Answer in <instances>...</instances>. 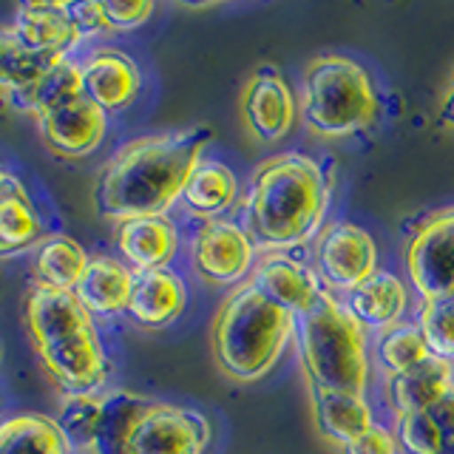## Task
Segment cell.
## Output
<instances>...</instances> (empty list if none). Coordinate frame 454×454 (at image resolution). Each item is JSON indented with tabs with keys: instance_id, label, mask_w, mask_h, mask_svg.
Masks as SVG:
<instances>
[{
	"instance_id": "6da1fadb",
	"label": "cell",
	"mask_w": 454,
	"mask_h": 454,
	"mask_svg": "<svg viewBox=\"0 0 454 454\" xmlns=\"http://www.w3.org/2000/svg\"><path fill=\"white\" fill-rule=\"evenodd\" d=\"M207 142L210 128H188L128 142L97 179V210L120 224L142 216H168L188 188L196 165L202 162Z\"/></svg>"
},
{
	"instance_id": "7a4b0ae2",
	"label": "cell",
	"mask_w": 454,
	"mask_h": 454,
	"mask_svg": "<svg viewBox=\"0 0 454 454\" xmlns=\"http://www.w3.org/2000/svg\"><path fill=\"white\" fill-rule=\"evenodd\" d=\"M330 207V176L304 153L270 156L250 179L245 196V231L255 247H301L321 231Z\"/></svg>"
},
{
	"instance_id": "3957f363",
	"label": "cell",
	"mask_w": 454,
	"mask_h": 454,
	"mask_svg": "<svg viewBox=\"0 0 454 454\" xmlns=\"http://www.w3.org/2000/svg\"><path fill=\"white\" fill-rule=\"evenodd\" d=\"M26 326L46 375L68 397L94 395L106 383L103 340L74 293L37 287L26 301Z\"/></svg>"
},
{
	"instance_id": "277c9868",
	"label": "cell",
	"mask_w": 454,
	"mask_h": 454,
	"mask_svg": "<svg viewBox=\"0 0 454 454\" xmlns=\"http://www.w3.org/2000/svg\"><path fill=\"white\" fill-rule=\"evenodd\" d=\"M298 355L309 389L364 395L369 387V340L358 318L330 290L295 318Z\"/></svg>"
},
{
	"instance_id": "5b68a950",
	"label": "cell",
	"mask_w": 454,
	"mask_h": 454,
	"mask_svg": "<svg viewBox=\"0 0 454 454\" xmlns=\"http://www.w3.org/2000/svg\"><path fill=\"white\" fill-rule=\"evenodd\" d=\"M295 333V316L241 284L224 298L213 321V355L233 380H259L273 369Z\"/></svg>"
},
{
	"instance_id": "8992f818",
	"label": "cell",
	"mask_w": 454,
	"mask_h": 454,
	"mask_svg": "<svg viewBox=\"0 0 454 454\" xmlns=\"http://www.w3.org/2000/svg\"><path fill=\"white\" fill-rule=\"evenodd\" d=\"M378 114L375 85L366 68L344 54H324L307 63L301 77V117L324 137L358 134Z\"/></svg>"
},
{
	"instance_id": "52a82bcc",
	"label": "cell",
	"mask_w": 454,
	"mask_h": 454,
	"mask_svg": "<svg viewBox=\"0 0 454 454\" xmlns=\"http://www.w3.org/2000/svg\"><path fill=\"white\" fill-rule=\"evenodd\" d=\"M378 273V245L364 227L326 224L316 245V276L326 290L349 293Z\"/></svg>"
},
{
	"instance_id": "ba28073f",
	"label": "cell",
	"mask_w": 454,
	"mask_h": 454,
	"mask_svg": "<svg viewBox=\"0 0 454 454\" xmlns=\"http://www.w3.org/2000/svg\"><path fill=\"white\" fill-rule=\"evenodd\" d=\"M406 273L423 301L454 295V207L420 224L406 250Z\"/></svg>"
},
{
	"instance_id": "9c48e42d",
	"label": "cell",
	"mask_w": 454,
	"mask_h": 454,
	"mask_svg": "<svg viewBox=\"0 0 454 454\" xmlns=\"http://www.w3.org/2000/svg\"><path fill=\"white\" fill-rule=\"evenodd\" d=\"M210 423L196 409L148 403L131 434L128 454H205Z\"/></svg>"
},
{
	"instance_id": "30bf717a",
	"label": "cell",
	"mask_w": 454,
	"mask_h": 454,
	"mask_svg": "<svg viewBox=\"0 0 454 454\" xmlns=\"http://www.w3.org/2000/svg\"><path fill=\"white\" fill-rule=\"evenodd\" d=\"M255 245L247 231L227 219H205L193 236L196 273L210 284H236L253 270Z\"/></svg>"
},
{
	"instance_id": "8fae6325",
	"label": "cell",
	"mask_w": 454,
	"mask_h": 454,
	"mask_svg": "<svg viewBox=\"0 0 454 454\" xmlns=\"http://www.w3.org/2000/svg\"><path fill=\"white\" fill-rule=\"evenodd\" d=\"M241 114H245L250 134L264 142H276L290 134L298 106L281 71H276L273 66L255 71L245 89V97H241Z\"/></svg>"
},
{
	"instance_id": "7c38bea8",
	"label": "cell",
	"mask_w": 454,
	"mask_h": 454,
	"mask_svg": "<svg viewBox=\"0 0 454 454\" xmlns=\"http://www.w3.org/2000/svg\"><path fill=\"white\" fill-rule=\"evenodd\" d=\"M40 131L54 151L66 156H89L106 139L108 114L82 94L74 103L40 117Z\"/></svg>"
},
{
	"instance_id": "4fadbf2b",
	"label": "cell",
	"mask_w": 454,
	"mask_h": 454,
	"mask_svg": "<svg viewBox=\"0 0 454 454\" xmlns=\"http://www.w3.org/2000/svg\"><path fill=\"white\" fill-rule=\"evenodd\" d=\"M250 284L273 304L293 312L295 318L316 304V298L326 290L321 278L316 276V270L298 264L287 259V255H276V253L264 255V259L255 264Z\"/></svg>"
},
{
	"instance_id": "5bb4252c",
	"label": "cell",
	"mask_w": 454,
	"mask_h": 454,
	"mask_svg": "<svg viewBox=\"0 0 454 454\" xmlns=\"http://www.w3.org/2000/svg\"><path fill=\"white\" fill-rule=\"evenodd\" d=\"M139 68L122 51H94L82 63V94L108 111H122L139 94Z\"/></svg>"
},
{
	"instance_id": "9a60e30c",
	"label": "cell",
	"mask_w": 454,
	"mask_h": 454,
	"mask_svg": "<svg viewBox=\"0 0 454 454\" xmlns=\"http://www.w3.org/2000/svg\"><path fill=\"white\" fill-rule=\"evenodd\" d=\"M184 304H188V290L174 270H142L134 273L125 312L142 326H168L182 316Z\"/></svg>"
},
{
	"instance_id": "2e32d148",
	"label": "cell",
	"mask_w": 454,
	"mask_h": 454,
	"mask_svg": "<svg viewBox=\"0 0 454 454\" xmlns=\"http://www.w3.org/2000/svg\"><path fill=\"white\" fill-rule=\"evenodd\" d=\"M344 304L366 333H387L392 326L403 324L409 307V287L395 273L378 270L372 278H366L347 293Z\"/></svg>"
},
{
	"instance_id": "e0dca14e",
	"label": "cell",
	"mask_w": 454,
	"mask_h": 454,
	"mask_svg": "<svg viewBox=\"0 0 454 454\" xmlns=\"http://www.w3.org/2000/svg\"><path fill=\"white\" fill-rule=\"evenodd\" d=\"M449 389H454V364L446 358H437V355L411 366L409 372L387 375V397L397 418L429 409Z\"/></svg>"
},
{
	"instance_id": "ac0fdd59",
	"label": "cell",
	"mask_w": 454,
	"mask_h": 454,
	"mask_svg": "<svg viewBox=\"0 0 454 454\" xmlns=\"http://www.w3.org/2000/svg\"><path fill=\"white\" fill-rule=\"evenodd\" d=\"M117 245L134 273L162 270L179 250V233L168 216H142L120 224Z\"/></svg>"
},
{
	"instance_id": "d6986e66",
	"label": "cell",
	"mask_w": 454,
	"mask_h": 454,
	"mask_svg": "<svg viewBox=\"0 0 454 454\" xmlns=\"http://www.w3.org/2000/svg\"><path fill=\"white\" fill-rule=\"evenodd\" d=\"M12 32L26 46L63 57H68V51L77 49V43L82 40L80 28L68 14V4H23L14 12Z\"/></svg>"
},
{
	"instance_id": "ffe728a7",
	"label": "cell",
	"mask_w": 454,
	"mask_h": 454,
	"mask_svg": "<svg viewBox=\"0 0 454 454\" xmlns=\"http://www.w3.org/2000/svg\"><path fill=\"white\" fill-rule=\"evenodd\" d=\"M395 437L406 454H454V389L429 409L397 418Z\"/></svg>"
},
{
	"instance_id": "44dd1931",
	"label": "cell",
	"mask_w": 454,
	"mask_h": 454,
	"mask_svg": "<svg viewBox=\"0 0 454 454\" xmlns=\"http://www.w3.org/2000/svg\"><path fill=\"white\" fill-rule=\"evenodd\" d=\"M131 284V267H125L117 259H108V255H99V259H91L89 267H85L74 295L91 316H114V312H122L128 307Z\"/></svg>"
},
{
	"instance_id": "7402d4cb",
	"label": "cell",
	"mask_w": 454,
	"mask_h": 454,
	"mask_svg": "<svg viewBox=\"0 0 454 454\" xmlns=\"http://www.w3.org/2000/svg\"><path fill=\"white\" fill-rule=\"evenodd\" d=\"M312 409L324 437L335 440L340 446H349L355 437H361L366 429H372V406L366 403L364 395L349 392H326V389H309Z\"/></svg>"
},
{
	"instance_id": "603a6c76",
	"label": "cell",
	"mask_w": 454,
	"mask_h": 454,
	"mask_svg": "<svg viewBox=\"0 0 454 454\" xmlns=\"http://www.w3.org/2000/svg\"><path fill=\"white\" fill-rule=\"evenodd\" d=\"M148 403L151 401H145V397L122 389L99 397V418L89 449L94 454H128L131 434Z\"/></svg>"
},
{
	"instance_id": "cb8c5ba5",
	"label": "cell",
	"mask_w": 454,
	"mask_h": 454,
	"mask_svg": "<svg viewBox=\"0 0 454 454\" xmlns=\"http://www.w3.org/2000/svg\"><path fill=\"white\" fill-rule=\"evenodd\" d=\"M40 239L43 219L35 202L18 179L6 176V182L0 184V255L28 250Z\"/></svg>"
},
{
	"instance_id": "d4e9b609",
	"label": "cell",
	"mask_w": 454,
	"mask_h": 454,
	"mask_svg": "<svg viewBox=\"0 0 454 454\" xmlns=\"http://www.w3.org/2000/svg\"><path fill=\"white\" fill-rule=\"evenodd\" d=\"M77 97H82V66L74 60H63L60 66H54L49 74H43L37 82L26 85L20 91L6 94L9 106L35 114L37 120L68 103H74Z\"/></svg>"
},
{
	"instance_id": "484cf974",
	"label": "cell",
	"mask_w": 454,
	"mask_h": 454,
	"mask_svg": "<svg viewBox=\"0 0 454 454\" xmlns=\"http://www.w3.org/2000/svg\"><path fill=\"white\" fill-rule=\"evenodd\" d=\"M239 196V179L231 168L216 160H202L188 179L182 199L193 213L205 219H219L233 207Z\"/></svg>"
},
{
	"instance_id": "4316f807",
	"label": "cell",
	"mask_w": 454,
	"mask_h": 454,
	"mask_svg": "<svg viewBox=\"0 0 454 454\" xmlns=\"http://www.w3.org/2000/svg\"><path fill=\"white\" fill-rule=\"evenodd\" d=\"M68 57L37 51L14 35L0 28V91H20L26 85L37 82L43 74H49L54 66H60Z\"/></svg>"
},
{
	"instance_id": "83f0119b",
	"label": "cell",
	"mask_w": 454,
	"mask_h": 454,
	"mask_svg": "<svg viewBox=\"0 0 454 454\" xmlns=\"http://www.w3.org/2000/svg\"><path fill=\"white\" fill-rule=\"evenodd\" d=\"M89 262H91L89 253H85L82 245H77L74 239L54 236L40 245L35 273L40 278V287L74 293Z\"/></svg>"
},
{
	"instance_id": "f1b7e54d",
	"label": "cell",
	"mask_w": 454,
	"mask_h": 454,
	"mask_svg": "<svg viewBox=\"0 0 454 454\" xmlns=\"http://www.w3.org/2000/svg\"><path fill=\"white\" fill-rule=\"evenodd\" d=\"M0 454H68V437L49 418H12L0 423Z\"/></svg>"
},
{
	"instance_id": "f546056e",
	"label": "cell",
	"mask_w": 454,
	"mask_h": 454,
	"mask_svg": "<svg viewBox=\"0 0 454 454\" xmlns=\"http://www.w3.org/2000/svg\"><path fill=\"white\" fill-rule=\"evenodd\" d=\"M375 358L387 369V375H401L409 372L411 366L423 364L426 358H432V349L418 324H397L387 333H378Z\"/></svg>"
},
{
	"instance_id": "4dcf8cb0",
	"label": "cell",
	"mask_w": 454,
	"mask_h": 454,
	"mask_svg": "<svg viewBox=\"0 0 454 454\" xmlns=\"http://www.w3.org/2000/svg\"><path fill=\"white\" fill-rule=\"evenodd\" d=\"M418 326L429 344L432 355L454 364V295L423 301Z\"/></svg>"
},
{
	"instance_id": "1f68e13d",
	"label": "cell",
	"mask_w": 454,
	"mask_h": 454,
	"mask_svg": "<svg viewBox=\"0 0 454 454\" xmlns=\"http://www.w3.org/2000/svg\"><path fill=\"white\" fill-rule=\"evenodd\" d=\"M97 418H99V397L82 395V397H71L63 409L60 418V429L68 440L82 446H91V437L97 429Z\"/></svg>"
},
{
	"instance_id": "d6a6232c",
	"label": "cell",
	"mask_w": 454,
	"mask_h": 454,
	"mask_svg": "<svg viewBox=\"0 0 454 454\" xmlns=\"http://www.w3.org/2000/svg\"><path fill=\"white\" fill-rule=\"evenodd\" d=\"M108 32H128L145 23L153 14L151 0H137V4H103Z\"/></svg>"
},
{
	"instance_id": "836d02e7",
	"label": "cell",
	"mask_w": 454,
	"mask_h": 454,
	"mask_svg": "<svg viewBox=\"0 0 454 454\" xmlns=\"http://www.w3.org/2000/svg\"><path fill=\"white\" fill-rule=\"evenodd\" d=\"M397 437L395 432H389L387 426H372L366 429L361 437H355L347 446V454H397Z\"/></svg>"
},
{
	"instance_id": "e575fe53",
	"label": "cell",
	"mask_w": 454,
	"mask_h": 454,
	"mask_svg": "<svg viewBox=\"0 0 454 454\" xmlns=\"http://www.w3.org/2000/svg\"><path fill=\"white\" fill-rule=\"evenodd\" d=\"M68 14L74 26L80 28V35H97V32H108V23H106V12L103 4L97 0H82V4H68Z\"/></svg>"
},
{
	"instance_id": "d590c367",
	"label": "cell",
	"mask_w": 454,
	"mask_h": 454,
	"mask_svg": "<svg viewBox=\"0 0 454 454\" xmlns=\"http://www.w3.org/2000/svg\"><path fill=\"white\" fill-rule=\"evenodd\" d=\"M440 114H443V120H446L449 125H454V89L446 94V99H443V108H440Z\"/></svg>"
},
{
	"instance_id": "8d00e7d4",
	"label": "cell",
	"mask_w": 454,
	"mask_h": 454,
	"mask_svg": "<svg viewBox=\"0 0 454 454\" xmlns=\"http://www.w3.org/2000/svg\"><path fill=\"white\" fill-rule=\"evenodd\" d=\"M6 176H9V174H6V170H4V168H0V184H4V182H6Z\"/></svg>"
},
{
	"instance_id": "74e56055",
	"label": "cell",
	"mask_w": 454,
	"mask_h": 454,
	"mask_svg": "<svg viewBox=\"0 0 454 454\" xmlns=\"http://www.w3.org/2000/svg\"><path fill=\"white\" fill-rule=\"evenodd\" d=\"M451 89H454V85H451Z\"/></svg>"
}]
</instances>
